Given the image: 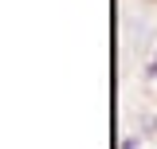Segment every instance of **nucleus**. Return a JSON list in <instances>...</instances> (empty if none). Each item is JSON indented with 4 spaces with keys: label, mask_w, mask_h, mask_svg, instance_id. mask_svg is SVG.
<instances>
[{
    "label": "nucleus",
    "mask_w": 157,
    "mask_h": 149,
    "mask_svg": "<svg viewBox=\"0 0 157 149\" xmlns=\"http://www.w3.org/2000/svg\"><path fill=\"white\" fill-rule=\"evenodd\" d=\"M141 145V137H137V133H130V137H122V149H137Z\"/></svg>",
    "instance_id": "obj_2"
},
{
    "label": "nucleus",
    "mask_w": 157,
    "mask_h": 149,
    "mask_svg": "<svg viewBox=\"0 0 157 149\" xmlns=\"http://www.w3.org/2000/svg\"><path fill=\"white\" fill-rule=\"evenodd\" d=\"M141 74H145V78H157V51L149 55V63H145V71H141Z\"/></svg>",
    "instance_id": "obj_1"
}]
</instances>
